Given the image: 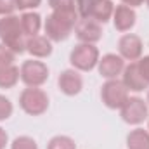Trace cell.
<instances>
[{"mask_svg":"<svg viewBox=\"0 0 149 149\" xmlns=\"http://www.w3.org/2000/svg\"><path fill=\"white\" fill-rule=\"evenodd\" d=\"M14 59H16V54L9 47H5L3 43H0V68L2 66H10L14 63Z\"/></svg>","mask_w":149,"mask_h":149,"instance_id":"23","label":"cell"},{"mask_svg":"<svg viewBox=\"0 0 149 149\" xmlns=\"http://www.w3.org/2000/svg\"><path fill=\"white\" fill-rule=\"evenodd\" d=\"M113 12H114V3L111 0H97L95 5L92 7L90 19H95L97 23L104 24L113 17Z\"/></svg>","mask_w":149,"mask_h":149,"instance_id":"15","label":"cell"},{"mask_svg":"<svg viewBox=\"0 0 149 149\" xmlns=\"http://www.w3.org/2000/svg\"><path fill=\"white\" fill-rule=\"evenodd\" d=\"M47 149H76V144L68 135H56L49 141Z\"/></svg>","mask_w":149,"mask_h":149,"instance_id":"20","label":"cell"},{"mask_svg":"<svg viewBox=\"0 0 149 149\" xmlns=\"http://www.w3.org/2000/svg\"><path fill=\"white\" fill-rule=\"evenodd\" d=\"M148 104H149V90H148Z\"/></svg>","mask_w":149,"mask_h":149,"instance_id":"30","label":"cell"},{"mask_svg":"<svg viewBox=\"0 0 149 149\" xmlns=\"http://www.w3.org/2000/svg\"><path fill=\"white\" fill-rule=\"evenodd\" d=\"M99 59V49L94 43H78L70 54V63L76 71H92Z\"/></svg>","mask_w":149,"mask_h":149,"instance_id":"4","label":"cell"},{"mask_svg":"<svg viewBox=\"0 0 149 149\" xmlns=\"http://www.w3.org/2000/svg\"><path fill=\"white\" fill-rule=\"evenodd\" d=\"M42 3V0H16V7L19 10H28V9H35Z\"/></svg>","mask_w":149,"mask_h":149,"instance_id":"27","label":"cell"},{"mask_svg":"<svg viewBox=\"0 0 149 149\" xmlns=\"http://www.w3.org/2000/svg\"><path fill=\"white\" fill-rule=\"evenodd\" d=\"M7 146V134H5V130L0 127V149H5Z\"/></svg>","mask_w":149,"mask_h":149,"instance_id":"29","label":"cell"},{"mask_svg":"<svg viewBox=\"0 0 149 149\" xmlns=\"http://www.w3.org/2000/svg\"><path fill=\"white\" fill-rule=\"evenodd\" d=\"M26 50L33 56V57H49L52 54V42L47 37L42 35H35V37L26 38Z\"/></svg>","mask_w":149,"mask_h":149,"instance_id":"14","label":"cell"},{"mask_svg":"<svg viewBox=\"0 0 149 149\" xmlns=\"http://www.w3.org/2000/svg\"><path fill=\"white\" fill-rule=\"evenodd\" d=\"M78 21L76 14H64L52 10L45 19V37L50 42H64L66 38L73 33L74 24Z\"/></svg>","mask_w":149,"mask_h":149,"instance_id":"2","label":"cell"},{"mask_svg":"<svg viewBox=\"0 0 149 149\" xmlns=\"http://www.w3.org/2000/svg\"><path fill=\"white\" fill-rule=\"evenodd\" d=\"M12 111H14L12 102H10L5 95H0V121L10 118V116H12Z\"/></svg>","mask_w":149,"mask_h":149,"instance_id":"24","label":"cell"},{"mask_svg":"<svg viewBox=\"0 0 149 149\" xmlns=\"http://www.w3.org/2000/svg\"><path fill=\"white\" fill-rule=\"evenodd\" d=\"M19 78H21L19 68H16L14 64L2 66L0 68V88H12V87H16Z\"/></svg>","mask_w":149,"mask_h":149,"instance_id":"18","label":"cell"},{"mask_svg":"<svg viewBox=\"0 0 149 149\" xmlns=\"http://www.w3.org/2000/svg\"><path fill=\"white\" fill-rule=\"evenodd\" d=\"M142 40L134 35V33H127L118 40V52L125 61H139L142 56Z\"/></svg>","mask_w":149,"mask_h":149,"instance_id":"9","label":"cell"},{"mask_svg":"<svg viewBox=\"0 0 149 149\" xmlns=\"http://www.w3.org/2000/svg\"><path fill=\"white\" fill-rule=\"evenodd\" d=\"M76 2V12L80 17H90L92 7L95 5L97 0H74Z\"/></svg>","mask_w":149,"mask_h":149,"instance_id":"22","label":"cell"},{"mask_svg":"<svg viewBox=\"0 0 149 149\" xmlns=\"http://www.w3.org/2000/svg\"><path fill=\"white\" fill-rule=\"evenodd\" d=\"M97 68H99L101 76H104L108 80H114L118 74L123 73L125 59L121 56H116V54H106V56H102V59H99Z\"/></svg>","mask_w":149,"mask_h":149,"instance_id":"10","label":"cell"},{"mask_svg":"<svg viewBox=\"0 0 149 149\" xmlns=\"http://www.w3.org/2000/svg\"><path fill=\"white\" fill-rule=\"evenodd\" d=\"M10 149H38V146L31 137L21 135V137H16L14 139V142L10 144Z\"/></svg>","mask_w":149,"mask_h":149,"instance_id":"21","label":"cell"},{"mask_svg":"<svg viewBox=\"0 0 149 149\" xmlns=\"http://www.w3.org/2000/svg\"><path fill=\"white\" fill-rule=\"evenodd\" d=\"M128 149H149V132L144 128H135L127 135Z\"/></svg>","mask_w":149,"mask_h":149,"instance_id":"17","label":"cell"},{"mask_svg":"<svg viewBox=\"0 0 149 149\" xmlns=\"http://www.w3.org/2000/svg\"><path fill=\"white\" fill-rule=\"evenodd\" d=\"M135 21H137V14L132 7L128 5H116L114 7V12H113V23H114V28L118 31H128L135 26Z\"/></svg>","mask_w":149,"mask_h":149,"instance_id":"13","label":"cell"},{"mask_svg":"<svg viewBox=\"0 0 149 149\" xmlns=\"http://www.w3.org/2000/svg\"><path fill=\"white\" fill-rule=\"evenodd\" d=\"M21 109L30 116H40L49 109V97L38 87H28L19 95Z\"/></svg>","mask_w":149,"mask_h":149,"instance_id":"3","label":"cell"},{"mask_svg":"<svg viewBox=\"0 0 149 149\" xmlns=\"http://www.w3.org/2000/svg\"><path fill=\"white\" fill-rule=\"evenodd\" d=\"M74 33L81 43H95L102 38V28L101 23H97L95 19L80 17L74 24Z\"/></svg>","mask_w":149,"mask_h":149,"instance_id":"8","label":"cell"},{"mask_svg":"<svg viewBox=\"0 0 149 149\" xmlns=\"http://www.w3.org/2000/svg\"><path fill=\"white\" fill-rule=\"evenodd\" d=\"M146 3H148V7H149V0H146Z\"/></svg>","mask_w":149,"mask_h":149,"instance_id":"31","label":"cell"},{"mask_svg":"<svg viewBox=\"0 0 149 149\" xmlns=\"http://www.w3.org/2000/svg\"><path fill=\"white\" fill-rule=\"evenodd\" d=\"M21 26L26 37H35L38 35L40 28H42V17L37 12H23L21 14Z\"/></svg>","mask_w":149,"mask_h":149,"instance_id":"16","label":"cell"},{"mask_svg":"<svg viewBox=\"0 0 149 149\" xmlns=\"http://www.w3.org/2000/svg\"><path fill=\"white\" fill-rule=\"evenodd\" d=\"M101 99L109 109H121L128 99V88L120 80H108L101 88Z\"/></svg>","mask_w":149,"mask_h":149,"instance_id":"5","label":"cell"},{"mask_svg":"<svg viewBox=\"0 0 149 149\" xmlns=\"http://www.w3.org/2000/svg\"><path fill=\"white\" fill-rule=\"evenodd\" d=\"M121 81L132 92H142V90L149 88V83L144 80V76L139 71L137 61H132L128 66H125V70H123V80Z\"/></svg>","mask_w":149,"mask_h":149,"instance_id":"12","label":"cell"},{"mask_svg":"<svg viewBox=\"0 0 149 149\" xmlns=\"http://www.w3.org/2000/svg\"><path fill=\"white\" fill-rule=\"evenodd\" d=\"M19 74H21V81L26 87H42L49 80V68L42 61L30 59L21 64Z\"/></svg>","mask_w":149,"mask_h":149,"instance_id":"6","label":"cell"},{"mask_svg":"<svg viewBox=\"0 0 149 149\" xmlns=\"http://www.w3.org/2000/svg\"><path fill=\"white\" fill-rule=\"evenodd\" d=\"M57 85L64 95H76L83 88V80H81V74L76 70H64L59 74Z\"/></svg>","mask_w":149,"mask_h":149,"instance_id":"11","label":"cell"},{"mask_svg":"<svg viewBox=\"0 0 149 149\" xmlns=\"http://www.w3.org/2000/svg\"><path fill=\"white\" fill-rule=\"evenodd\" d=\"M121 3L123 5H128V7H139V5H142L144 3V0H121Z\"/></svg>","mask_w":149,"mask_h":149,"instance_id":"28","label":"cell"},{"mask_svg":"<svg viewBox=\"0 0 149 149\" xmlns=\"http://www.w3.org/2000/svg\"><path fill=\"white\" fill-rule=\"evenodd\" d=\"M16 9V0H0V16H10Z\"/></svg>","mask_w":149,"mask_h":149,"instance_id":"25","label":"cell"},{"mask_svg":"<svg viewBox=\"0 0 149 149\" xmlns=\"http://www.w3.org/2000/svg\"><path fill=\"white\" fill-rule=\"evenodd\" d=\"M120 111L121 120L128 125H141L149 118V108L141 97H128Z\"/></svg>","mask_w":149,"mask_h":149,"instance_id":"7","label":"cell"},{"mask_svg":"<svg viewBox=\"0 0 149 149\" xmlns=\"http://www.w3.org/2000/svg\"><path fill=\"white\" fill-rule=\"evenodd\" d=\"M49 5L56 12H64V14H76V2L74 0H49Z\"/></svg>","mask_w":149,"mask_h":149,"instance_id":"19","label":"cell"},{"mask_svg":"<svg viewBox=\"0 0 149 149\" xmlns=\"http://www.w3.org/2000/svg\"><path fill=\"white\" fill-rule=\"evenodd\" d=\"M0 40L14 54H23L26 50V35L21 26V19L14 14L2 16L0 19Z\"/></svg>","mask_w":149,"mask_h":149,"instance_id":"1","label":"cell"},{"mask_svg":"<svg viewBox=\"0 0 149 149\" xmlns=\"http://www.w3.org/2000/svg\"><path fill=\"white\" fill-rule=\"evenodd\" d=\"M137 66H139V71L144 76V80L149 83V56H144L137 61Z\"/></svg>","mask_w":149,"mask_h":149,"instance_id":"26","label":"cell"},{"mask_svg":"<svg viewBox=\"0 0 149 149\" xmlns=\"http://www.w3.org/2000/svg\"><path fill=\"white\" fill-rule=\"evenodd\" d=\"M148 127H149V125H148Z\"/></svg>","mask_w":149,"mask_h":149,"instance_id":"32","label":"cell"}]
</instances>
